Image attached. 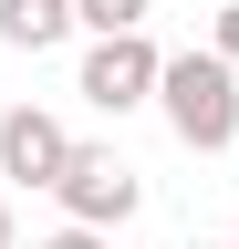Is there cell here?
Returning a JSON list of instances; mask_svg holds the SVG:
<instances>
[{
  "label": "cell",
  "instance_id": "obj_1",
  "mask_svg": "<svg viewBox=\"0 0 239 249\" xmlns=\"http://www.w3.org/2000/svg\"><path fill=\"white\" fill-rule=\"evenodd\" d=\"M156 104H166V124H177V145H198V156L239 145V73H229L219 52H166Z\"/></svg>",
  "mask_w": 239,
  "mask_h": 249
},
{
  "label": "cell",
  "instance_id": "obj_2",
  "mask_svg": "<svg viewBox=\"0 0 239 249\" xmlns=\"http://www.w3.org/2000/svg\"><path fill=\"white\" fill-rule=\"evenodd\" d=\"M52 197H63V218H73V229H125V218L146 208V187H135V166H125V156H114V145H73V166H63V187H52Z\"/></svg>",
  "mask_w": 239,
  "mask_h": 249
},
{
  "label": "cell",
  "instance_id": "obj_3",
  "mask_svg": "<svg viewBox=\"0 0 239 249\" xmlns=\"http://www.w3.org/2000/svg\"><path fill=\"white\" fill-rule=\"evenodd\" d=\"M156 73H166V52L146 42V31H125V42H94V52H83L73 93L94 114H135V104H156Z\"/></svg>",
  "mask_w": 239,
  "mask_h": 249
},
{
  "label": "cell",
  "instance_id": "obj_4",
  "mask_svg": "<svg viewBox=\"0 0 239 249\" xmlns=\"http://www.w3.org/2000/svg\"><path fill=\"white\" fill-rule=\"evenodd\" d=\"M63 166H73L63 114H42V104L0 114V177H11V187H63Z\"/></svg>",
  "mask_w": 239,
  "mask_h": 249
},
{
  "label": "cell",
  "instance_id": "obj_5",
  "mask_svg": "<svg viewBox=\"0 0 239 249\" xmlns=\"http://www.w3.org/2000/svg\"><path fill=\"white\" fill-rule=\"evenodd\" d=\"M73 31V0H0V42L11 52H52Z\"/></svg>",
  "mask_w": 239,
  "mask_h": 249
},
{
  "label": "cell",
  "instance_id": "obj_6",
  "mask_svg": "<svg viewBox=\"0 0 239 249\" xmlns=\"http://www.w3.org/2000/svg\"><path fill=\"white\" fill-rule=\"evenodd\" d=\"M146 11H156V0H73V21L94 31V42H125V31H146Z\"/></svg>",
  "mask_w": 239,
  "mask_h": 249
},
{
  "label": "cell",
  "instance_id": "obj_7",
  "mask_svg": "<svg viewBox=\"0 0 239 249\" xmlns=\"http://www.w3.org/2000/svg\"><path fill=\"white\" fill-rule=\"evenodd\" d=\"M208 52H219V62H229V73H239V0H229V11H219V21H208Z\"/></svg>",
  "mask_w": 239,
  "mask_h": 249
},
{
  "label": "cell",
  "instance_id": "obj_8",
  "mask_svg": "<svg viewBox=\"0 0 239 249\" xmlns=\"http://www.w3.org/2000/svg\"><path fill=\"white\" fill-rule=\"evenodd\" d=\"M42 249H104V239H94V229H52Z\"/></svg>",
  "mask_w": 239,
  "mask_h": 249
},
{
  "label": "cell",
  "instance_id": "obj_9",
  "mask_svg": "<svg viewBox=\"0 0 239 249\" xmlns=\"http://www.w3.org/2000/svg\"><path fill=\"white\" fill-rule=\"evenodd\" d=\"M0 249H21V218H11V208H0Z\"/></svg>",
  "mask_w": 239,
  "mask_h": 249
},
{
  "label": "cell",
  "instance_id": "obj_10",
  "mask_svg": "<svg viewBox=\"0 0 239 249\" xmlns=\"http://www.w3.org/2000/svg\"><path fill=\"white\" fill-rule=\"evenodd\" d=\"M198 249H239V239H198Z\"/></svg>",
  "mask_w": 239,
  "mask_h": 249
},
{
  "label": "cell",
  "instance_id": "obj_11",
  "mask_svg": "<svg viewBox=\"0 0 239 249\" xmlns=\"http://www.w3.org/2000/svg\"><path fill=\"white\" fill-rule=\"evenodd\" d=\"M229 239H239V229H229Z\"/></svg>",
  "mask_w": 239,
  "mask_h": 249
}]
</instances>
